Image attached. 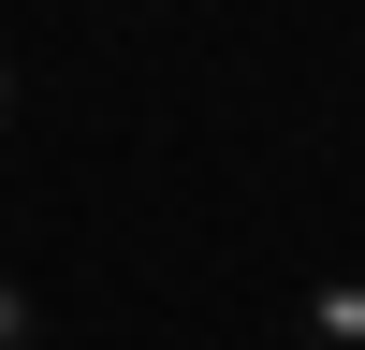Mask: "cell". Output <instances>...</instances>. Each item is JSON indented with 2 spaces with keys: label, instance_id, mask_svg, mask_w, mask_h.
<instances>
[{
  "label": "cell",
  "instance_id": "3",
  "mask_svg": "<svg viewBox=\"0 0 365 350\" xmlns=\"http://www.w3.org/2000/svg\"><path fill=\"white\" fill-rule=\"evenodd\" d=\"M0 132H15V58H0Z\"/></svg>",
  "mask_w": 365,
  "mask_h": 350
},
{
  "label": "cell",
  "instance_id": "2",
  "mask_svg": "<svg viewBox=\"0 0 365 350\" xmlns=\"http://www.w3.org/2000/svg\"><path fill=\"white\" fill-rule=\"evenodd\" d=\"M0 350H44V292L29 277H0Z\"/></svg>",
  "mask_w": 365,
  "mask_h": 350
},
{
  "label": "cell",
  "instance_id": "1",
  "mask_svg": "<svg viewBox=\"0 0 365 350\" xmlns=\"http://www.w3.org/2000/svg\"><path fill=\"white\" fill-rule=\"evenodd\" d=\"M292 350H365V277H307L292 292Z\"/></svg>",
  "mask_w": 365,
  "mask_h": 350
}]
</instances>
